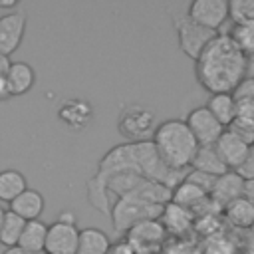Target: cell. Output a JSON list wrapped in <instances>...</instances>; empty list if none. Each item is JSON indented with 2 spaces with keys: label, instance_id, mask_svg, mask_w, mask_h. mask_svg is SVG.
<instances>
[{
  "label": "cell",
  "instance_id": "1",
  "mask_svg": "<svg viewBox=\"0 0 254 254\" xmlns=\"http://www.w3.org/2000/svg\"><path fill=\"white\" fill-rule=\"evenodd\" d=\"M119 173H133L147 181H155L159 185H165L167 189H175L185 175L181 171L169 169L157 155L151 141H139V143H123L113 149H109L99 165L97 173L93 175L95 181H103L107 177L119 175Z\"/></svg>",
  "mask_w": 254,
  "mask_h": 254
},
{
  "label": "cell",
  "instance_id": "2",
  "mask_svg": "<svg viewBox=\"0 0 254 254\" xmlns=\"http://www.w3.org/2000/svg\"><path fill=\"white\" fill-rule=\"evenodd\" d=\"M194 75L210 95L232 93L248 75V58L232 44L228 34L218 32L194 62Z\"/></svg>",
  "mask_w": 254,
  "mask_h": 254
},
{
  "label": "cell",
  "instance_id": "3",
  "mask_svg": "<svg viewBox=\"0 0 254 254\" xmlns=\"http://www.w3.org/2000/svg\"><path fill=\"white\" fill-rule=\"evenodd\" d=\"M151 143L159 155V159L173 171H181L190 167L198 143L194 141L190 129L183 119H167L159 123L153 131Z\"/></svg>",
  "mask_w": 254,
  "mask_h": 254
},
{
  "label": "cell",
  "instance_id": "4",
  "mask_svg": "<svg viewBox=\"0 0 254 254\" xmlns=\"http://www.w3.org/2000/svg\"><path fill=\"white\" fill-rule=\"evenodd\" d=\"M157 127V113L153 107L141 101H127L121 105L117 115V131L129 143L151 141Z\"/></svg>",
  "mask_w": 254,
  "mask_h": 254
},
{
  "label": "cell",
  "instance_id": "5",
  "mask_svg": "<svg viewBox=\"0 0 254 254\" xmlns=\"http://www.w3.org/2000/svg\"><path fill=\"white\" fill-rule=\"evenodd\" d=\"M173 26H175V32H177V42H179L181 52L187 58L194 60V62L204 52V48L218 36V32L206 30V28L190 22L187 16H175Z\"/></svg>",
  "mask_w": 254,
  "mask_h": 254
},
{
  "label": "cell",
  "instance_id": "6",
  "mask_svg": "<svg viewBox=\"0 0 254 254\" xmlns=\"http://www.w3.org/2000/svg\"><path fill=\"white\" fill-rule=\"evenodd\" d=\"M187 18L206 30L218 32L228 20V2L226 0H192L187 10Z\"/></svg>",
  "mask_w": 254,
  "mask_h": 254
},
{
  "label": "cell",
  "instance_id": "7",
  "mask_svg": "<svg viewBox=\"0 0 254 254\" xmlns=\"http://www.w3.org/2000/svg\"><path fill=\"white\" fill-rule=\"evenodd\" d=\"M187 127L190 129L194 141L198 143V147H206V145H214L218 141V137L224 133V127L210 115V111L200 105V107H194L187 119H185Z\"/></svg>",
  "mask_w": 254,
  "mask_h": 254
},
{
  "label": "cell",
  "instance_id": "8",
  "mask_svg": "<svg viewBox=\"0 0 254 254\" xmlns=\"http://www.w3.org/2000/svg\"><path fill=\"white\" fill-rule=\"evenodd\" d=\"M79 228L75 222L56 220L48 226L44 254H75Z\"/></svg>",
  "mask_w": 254,
  "mask_h": 254
},
{
  "label": "cell",
  "instance_id": "9",
  "mask_svg": "<svg viewBox=\"0 0 254 254\" xmlns=\"http://www.w3.org/2000/svg\"><path fill=\"white\" fill-rule=\"evenodd\" d=\"M26 34V14L22 10L6 12L0 16V52L8 58L20 48Z\"/></svg>",
  "mask_w": 254,
  "mask_h": 254
},
{
  "label": "cell",
  "instance_id": "10",
  "mask_svg": "<svg viewBox=\"0 0 254 254\" xmlns=\"http://www.w3.org/2000/svg\"><path fill=\"white\" fill-rule=\"evenodd\" d=\"M58 119L71 131H83L93 121V105L83 97H67L58 107Z\"/></svg>",
  "mask_w": 254,
  "mask_h": 254
},
{
  "label": "cell",
  "instance_id": "11",
  "mask_svg": "<svg viewBox=\"0 0 254 254\" xmlns=\"http://www.w3.org/2000/svg\"><path fill=\"white\" fill-rule=\"evenodd\" d=\"M242 187H244V181L234 173V171H226L224 175L216 177L214 185H212V190H210V200L216 204V206H226L228 202L236 200L242 196Z\"/></svg>",
  "mask_w": 254,
  "mask_h": 254
},
{
  "label": "cell",
  "instance_id": "12",
  "mask_svg": "<svg viewBox=\"0 0 254 254\" xmlns=\"http://www.w3.org/2000/svg\"><path fill=\"white\" fill-rule=\"evenodd\" d=\"M165 234L167 232L159 220H143V222H137L135 226H131L127 230V242L135 250L151 248V246L159 244L165 238Z\"/></svg>",
  "mask_w": 254,
  "mask_h": 254
},
{
  "label": "cell",
  "instance_id": "13",
  "mask_svg": "<svg viewBox=\"0 0 254 254\" xmlns=\"http://www.w3.org/2000/svg\"><path fill=\"white\" fill-rule=\"evenodd\" d=\"M214 149H216V153L220 155V159H222V163L226 165V169L228 171H234L244 159H246V155H248V151H250V145H246V143H242L238 137H234L232 133H228L226 129H224V133L218 137V141L214 143Z\"/></svg>",
  "mask_w": 254,
  "mask_h": 254
},
{
  "label": "cell",
  "instance_id": "14",
  "mask_svg": "<svg viewBox=\"0 0 254 254\" xmlns=\"http://www.w3.org/2000/svg\"><path fill=\"white\" fill-rule=\"evenodd\" d=\"M171 202H175V204L187 208L189 212L196 210L198 206H216L204 190H200L198 187L190 185V183L185 181V179L171 190Z\"/></svg>",
  "mask_w": 254,
  "mask_h": 254
},
{
  "label": "cell",
  "instance_id": "15",
  "mask_svg": "<svg viewBox=\"0 0 254 254\" xmlns=\"http://www.w3.org/2000/svg\"><path fill=\"white\" fill-rule=\"evenodd\" d=\"M44 206H46V200L44 196L40 194V190L36 189H26L24 192H20L12 202H10V212L18 214L20 218H24L26 222L28 220H38L44 212Z\"/></svg>",
  "mask_w": 254,
  "mask_h": 254
},
{
  "label": "cell",
  "instance_id": "16",
  "mask_svg": "<svg viewBox=\"0 0 254 254\" xmlns=\"http://www.w3.org/2000/svg\"><path fill=\"white\" fill-rule=\"evenodd\" d=\"M6 81L10 85L12 97L28 93L36 83V71L28 62H12L6 73Z\"/></svg>",
  "mask_w": 254,
  "mask_h": 254
},
{
  "label": "cell",
  "instance_id": "17",
  "mask_svg": "<svg viewBox=\"0 0 254 254\" xmlns=\"http://www.w3.org/2000/svg\"><path fill=\"white\" fill-rule=\"evenodd\" d=\"M109 248H111V240L107 232L95 226L79 228L75 254H109Z\"/></svg>",
  "mask_w": 254,
  "mask_h": 254
},
{
  "label": "cell",
  "instance_id": "18",
  "mask_svg": "<svg viewBox=\"0 0 254 254\" xmlns=\"http://www.w3.org/2000/svg\"><path fill=\"white\" fill-rule=\"evenodd\" d=\"M159 222L163 224L165 232H173V234H183L190 228L192 224V212H189L187 208L175 204V202H167L163 206V212L159 216Z\"/></svg>",
  "mask_w": 254,
  "mask_h": 254
},
{
  "label": "cell",
  "instance_id": "19",
  "mask_svg": "<svg viewBox=\"0 0 254 254\" xmlns=\"http://www.w3.org/2000/svg\"><path fill=\"white\" fill-rule=\"evenodd\" d=\"M190 167H192V171H198V173H204V175H210V177H220V175H224L228 171L226 165L222 163L220 155L216 153L214 145L198 147Z\"/></svg>",
  "mask_w": 254,
  "mask_h": 254
},
{
  "label": "cell",
  "instance_id": "20",
  "mask_svg": "<svg viewBox=\"0 0 254 254\" xmlns=\"http://www.w3.org/2000/svg\"><path fill=\"white\" fill-rule=\"evenodd\" d=\"M46 234H48V224L38 218V220H28L24 224L22 236L18 246L26 252L32 254H44V246H46Z\"/></svg>",
  "mask_w": 254,
  "mask_h": 254
},
{
  "label": "cell",
  "instance_id": "21",
  "mask_svg": "<svg viewBox=\"0 0 254 254\" xmlns=\"http://www.w3.org/2000/svg\"><path fill=\"white\" fill-rule=\"evenodd\" d=\"M210 115L226 129L236 117V99L232 93H212L204 105Z\"/></svg>",
  "mask_w": 254,
  "mask_h": 254
},
{
  "label": "cell",
  "instance_id": "22",
  "mask_svg": "<svg viewBox=\"0 0 254 254\" xmlns=\"http://www.w3.org/2000/svg\"><path fill=\"white\" fill-rule=\"evenodd\" d=\"M28 189V181L18 169H2L0 171V202H12L20 192Z\"/></svg>",
  "mask_w": 254,
  "mask_h": 254
},
{
  "label": "cell",
  "instance_id": "23",
  "mask_svg": "<svg viewBox=\"0 0 254 254\" xmlns=\"http://www.w3.org/2000/svg\"><path fill=\"white\" fill-rule=\"evenodd\" d=\"M222 210H224V216L230 224H234L238 228H252L254 226V206L250 202H246L242 196L228 202Z\"/></svg>",
  "mask_w": 254,
  "mask_h": 254
},
{
  "label": "cell",
  "instance_id": "24",
  "mask_svg": "<svg viewBox=\"0 0 254 254\" xmlns=\"http://www.w3.org/2000/svg\"><path fill=\"white\" fill-rule=\"evenodd\" d=\"M24 224H26L24 218H20L18 214L6 210V216H4V222H2V228H0V244L4 248L18 246L22 230H24Z\"/></svg>",
  "mask_w": 254,
  "mask_h": 254
},
{
  "label": "cell",
  "instance_id": "25",
  "mask_svg": "<svg viewBox=\"0 0 254 254\" xmlns=\"http://www.w3.org/2000/svg\"><path fill=\"white\" fill-rule=\"evenodd\" d=\"M228 38L248 60L254 58V24H232Z\"/></svg>",
  "mask_w": 254,
  "mask_h": 254
},
{
  "label": "cell",
  "instance_id": "26",
  "mask_svg": "<svg viewBox=\"0 0 254 254\" xmlns=\"http://www.w3.org/2000/svg\"><path fill=\"white\" fill-rule=\"evenodd\" d=\"M228 18L232 24H254V0H230Z\"/></svg>",
  "mask_w": 254,
  "mask_h": 254
},
{
  "label": "cell",
  "instance_id": "27",
  "mask_svg": "<svg viewBox=\"0 0 254 254\" xmlns=\"http://www.w3.org/2000/svg\"><path fill=\"white\" fill-rule=\"evenodd\" d=\"M226 131L232 133L234 137H238L242 143L252 147V143H254V123L252 121L242 119V117H234L232 123L226 127Z\"/></svg>",
  "mask_w": 254,
  "mask_h": 254
},
{
  "label": "cell",
  "instance_id": "28",
  "mask_svg": "<svg viewBox=\"0 0 254 254\" xmlns=\"http://www.w3.org/2000/svg\"><path fill=\"white\" fill-rule=\"evenodd\" d=\"M185 181H189L190 185H194L200 190H204L206 194H210L216 177H210V175H204V173H198V171H190L189 175H185Z\"/></svg>",
  "mask_w": 254,
  "mask_h": 254
},
{
  "label": "cell",
  "instance_id": "29",
  "mask_svg": "<svg viewBox=\"0 0 254 254\" xmlns=\"http://www.w3.org/2000/svg\"><path fill=\"white\" fill-rule=\"evenodd\" d=\"M234 173H236L242 181H254V147H250L246 159L234 169Z\"/></svg>",
  "mask_w": 254,
  "mask_h": 254
},
{
  "label": "cell",
  "instance_id": "30",
  "mask_svg": "<svg viewBox=\"0 0 254 254\" xmlns=\"http://www.w3.org/2000/svg\"><path fill=\"white\" fill-rule=\"evenodd\" d=\"M234 99H254V75H246L232 91Z\"/></svg>",
  "mask_w": 254,
  "mask_h": 254
},
{
  "label": "cell",
  "instance_id": "31",
  "mask_svg": "<svg viewBox=\"0 0 254 254\" xmlns=\"http://www.w3.org/2000/svg\"><path fill=\"white\" fill-rule=\"evenodd\" d=\"M236 117L248 119L254 123V99H238L236 101Z\"/></svg>",
  "mask_w": 254,
  "mask_h": 254
},
{
  "label": "cell",
  "instance_id": "32",
  "mask_svg": "<svg viewBox=\"0 0 254 254\" xmlns=\"http://www.w3.org/2000/svg\"><path fill=\"white\" fill-rule=\"evenodd\" d=\"M242 198L254 206V181H244V187H242Z\"/></svg>",
  "mask_w": 254,
  "mask_h": 254
},
{
  "label": "cell",
  "instance_id": "33",
  "mask_svg": "<svg viewBox=\"0 0 254 254\" xmlns=\"http://www.w3.org/2000/svg\"><path fill=\"white\" fill-rule=\"evenodd\" d=\"M10 97H12V91H10V85H8L6 75H4V77H0V101H6Z\"/></svg>",
  "mask_w": 254,
  "mask_h": 254
},
{
  "label": "cell",
  "instance_id": "34",
  "mask_svg": "<svg viewBox=\"0 0 254 254\" xmlns=\"http://www.w3.org/2000/svg\"><path fill=\"white\" fill-rule=\"evenodd\" d=\"M10 64H12V60H10L6 54H2V52H0V77H4V75L8 73Z\"/></svg>",
  "mask_w": 254,
  "mask_h": 254
},
{
  "label": "cell",
  "instance_id": "35",
  "mask_svg": "<svg viewBox=\"0 0 254 254\" xmlns=\"http://www.w3.org/2000/svg\"><path fill=\"white\" fill-rule=\"evenodd\" d=\"M0 8L8 10V12H14L18 8V0H0Z\"/></svg>",
  "mask_w": 254,
  "mask_h": 254
},
{
  "label": "cell",
  "instance_id": "36",
  "mask_svg": "<svg viewBox=\"0 0 254 254\" xmlns=\"http://www.w3.org/2000/svg\"><path fill=\"white\" fill-rule=\"evenodd\" d=\"M2 254H32V252L22 250L20 246H12V248H4V252H2Z\"/></svg>",
  "mask_w": 254,
  "mask_h": 254
},
{
  "label": "cell",
  "instance_id": "37",
  "mask_svg": "<svg viewBox=\"0 0 254 254\" xmlns=\"http://www.w3.org/2000/svg\"><path fill=\"white\" fill-rule=\"evenodd\" d=\"M4 216H6V208L0 206V228H2V222H4Z\"/></svg>",
  "mask_w": 254,
  "mask_h": 254
},
{
  "label": "cell",
  "instance_id": "38",
  "mask_svg": "<svg viewBox=\"0 0 254 254\" xmlns=\"http://www.w3.org/2000/svg\"><path fill=\"white\" fill-rule=\"evenodd\" d=\"M252 147H254V143H252Z\"/></svg>",
  "mask_w": 254,
  "mask_h": 254
}]
</instances>
